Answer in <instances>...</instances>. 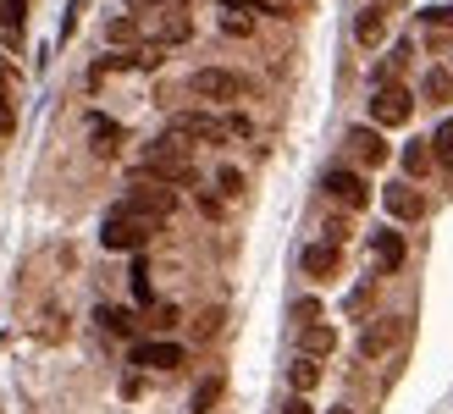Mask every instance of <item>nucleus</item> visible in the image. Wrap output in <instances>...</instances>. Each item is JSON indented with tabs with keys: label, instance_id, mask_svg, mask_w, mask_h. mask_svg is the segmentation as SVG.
Returning <instances> with one entry per match:
<instances>
[{
	"label": "nucleus",
	"instance_id": "40",
	"mask_svg": "<svg viewBox=\"0 0 453 414\" xmlns=\"http://www.w3.org/2000/svg\"><path fill=\"white\" fill-rule=\"evenodd\" d=\"M271 6H282V0H271Z\"/></svg>",
	"mask_w": 453,
	"mask_h": 414
},
{
	"label": "nucleus",
	"instance_id": "38",
	"mask_svg": "<svg viewBox=\"0 0 453 414\" xmlns=\"http://www.w3.org/2000/svg\"><path fill=\"white\" fill-rule=\"evenodd\" d=\"M332 414H354V409H343V403H337V409H332Z\"/></svg>",
	"mask_w": 453,
	"mask_h": 414
},
{
	"label": "nucleus",
	"instance_id": "25",
	"mask_svg": "<svg viewBox=\"0 0 453 414\" xmlns=\"http://www.w3.org/2000/svg\"><path fill=\"white\" fill-rule=\"evenodd\" d=\"M343 310H349V315H365V310H371V282H359V288L343 298Z\"/></svg>",
	"mask_w": 453,
	"mask_h": 414
},
{
	"label": "nucleus",
	"instance_id": "33",
	"mask_svg": "<svg viewBox=\"0 0 453 414\" xmlns=\"http://www.w3.org/2000/svg\"><path fill=\"white\" fill-rule=\"evenodd\" d=\"M155 326H161V332H166V326H177V310H172V304H161V310H155Z\"/></svg>",
	"mask_w": 453,
	"mask_h": 414
},
{
	"label": "nucleus",
	"instance_id": "24",
	"mask_svg": "<svg viewBox=\"0 0 453 414\" xmlns=\"http://www.w3.org/2000/svg\"><path fill=\"white\" fill-rule=\"evenodd\" d=\"M105 39H111V44H133V39H139V22H133V17L105 22Z\"/></svg>",
	"mask_w": 453,
	"mask_h": 414
},
{
	"label": "nucleus",
	"instance_id": "9",
	"mask_svg": "<svg viewBox=\"0 0 453 414\" xmlns=\"http://www.w3.org/2000/svg\"><path fill=\"white\" fill-rule=\"evenodd\" d=\"M381 204H388V216H398V221H420V216H426V199L410 188V182H398V188H381Z\"/></svg>",
	"mask_w": 453,
	"mask_h": 414
},
{
	"label": "nucleus",
	"instance_id": "17",
	"mask_svg": "<svg viewBox=\"0 0 453 414\" xmlns=\"http://www.w3.org/2000/svg\"><path fill=\"white\" fill-rule=\"evenodd\" d=\"M288 381H293V393H299V398H304V393H310V387H315V381H321V364H315V359H304V354H299V359H293V371H288Z\"/></svg>",
	"mask_w": 453,
	"mask_h": 414
},
{
	"label": "nucleus",
	"instance_id": "30",
	"mask_svg": "<svg viewBox=\"0 0 453 414\" xmlns=\"http://www.w3.org/2000/svg\"><path fill=\"white\" fill-rule=\"evenodd\" d=\"M133 293H139L144 298V304H150V265L139 260V265H133Z\"/></svg>",
	"mask_w": 453,
	"mask_h": 414
},
{
	"label": "nucleus",
	"instance_id": "5",
	"mask_svg": "<svg viewBox=\"0 0 453 414\" xmlns=\"http://www.w3.org/2000/svg\"><path fill=\"white\" fill-rule=\"evenodd\" d=\"M188 88H194L199 100H216V105H226V100H238L249 83H243L238 73H226V66H199V73L188 78Z\"/></svg>",
	"mask_w": 453,
	"mask_h": 414
},
{
	"label": "nucleus",
	"instance_id": "20",
	"mask_svg": "<svg viewBox=\"0 0 453 414\" xmlns=\"http://www.w3.org/2000/svg\"><path fill=\"white\" fill-rule=\"evenodd\" d=\"M88 133H95V150H100V155H111V150H117V138H122V127H117V122H105V117L88 122Z\"/></svg>",
	"mask_w": 453,
	"mask_h": 414
},
{
	"label": "nucleus",
	"instance_id": "16",
	"mask_svg": "<svg viewBox=\"0 0 453 414\" xmlns=\"http://www.w3.org/2000/svg\"><path fill=\"white\" fill-rule=\"evenodd\" d=\"M381 34H388V12H381V6L359 12V22H354V39H359V44H381Z\"/></svg>",
	"mask_w": 453,
	"mask_h": 414
},
{
	"label": "nucleus",
	"instance_id": "3",
	"mask_svg": "<svg viewBox=\"0 0 453 414\" xmlns=\"http://www.w3.org/2000/svg\"><path fill=\"white\" fill-rule=\"evenodd\" d=\"M150 233H155V221H144V216H127L122 204L105 216V226H100V243L105 249H144L150 243Z\"/></svg>",
	"mask_w": 453,
	"mask_h": 414
},
{
	"label": "nucleus",
	"instance_id": "4",
	"mask_svg": "<svg viewBox=\"0 0 453 414\" xmlns=\"http://www.w3.org/2000/svg\"><path fill=\"white\" fill-rule=\"evenodd\" d=\"M122 211H127V216H144V221L161 226V221L177 211V194H172V188H161V182H139V188L122 199Z\"/></svg>",
	"mask_w": 453,
	"mask_h": 414
},
{
	"label": "nucleus",
	"instance_id": "26",
	"mask_svg": "<svg viewBox=\"0 0 453 414\" xmlns=\"http://www.w3.org/2000/svg\"><path fill=\"white\" fill-rule=\"evenodd\" d=\"M216 182H221V194H233V199L243 194V172H238V166H221V172H216Z\"/></svg>",
	"mask_w": 453,
	"mask_h": 414
},
{
	"label": "nucleus",
	"instance_id": "2",
	"mask_svg": "<svg viewBox=\"0 0 453 414\" xmlns=\"http://www.w3.org/2000/svg\"><path fill=\"white\" fill-rule=\"evenodd\" d=\"M166 138H177V144H221L226 138V122H216V117H205V111H177V117L166 122Z\"/></svg>",
	"mask_w": 453,
	"mask_h": 414
},
{
	"label": "nucleus",
	"instance_id": "18",
	"mask_svg": "<svg viewBox=\"0 0 453 414\" xmlns=\"http://www.w3.org/2000/svg\"><path fill=\"white\" fill-rule=\"evenodd\" d=\"M221 387H226L221 376H205V381L194 387V398H188V409H194V414H205V409H216V403H221Z\"/></svg>",
	"mask_w": 453,
	"mask_h": 414
},
{
	"label": "nucleus",
	"instance_id": "23",
	"mask_svg": "<svg viewBox=\"0 0 453 414\" xmlns=\"http://www.w3.org/2000/svg\"><path fill=\"white\" fill-rule=\"evenodd\" d=\"M95 320H100L105 332H117V337H127V332H133V315H127V310H111V304H100V315H95Z\"/></svg>",
	"mask_w": 453,
	"mask_h": 414
},
{
	"label": "nucleus",
	"instance_id": "8",
	"mask_svg": "<svg viewBox=\"0 0 453 414\" xmlns=\"http://www.w3.org/2000/svg\"><path fill=\"white\" fill-rule=\"evenodd\" d=\"M133 364H139V371H177V364H183V349H177V342H139V349H133Z\"/></svg>",
	"mask_w": 453,
	"mask_h": 414
},
{
	"label": "nucleus",
	"instance_id": "29",
	"mask_svg": "<svg viewBox=\"0 0 453 414\" xmlns=\"http://www.w3.org/2000/svg\"><path fill=\"white\" fill-rule=\"evenodd\" d=\"M17 127V105H12V95L0 88V133H12Z\"/></svg>",
	"mask_w": 453,
	"mask_h": 414
},
{
	"label": "nucleus",
	"instance_id": "31",
	"mask_svg": "<svg viewBox=\"0 0 453 414\" xmlns=\"http://www.w3.org/2000/svg\"><path fill=\"white\" fill-rule=\"evenodd\" d=\"M221 28H226V34H238V39H243L249 28H255V22H249V17H238V12H226V17H221Z\"/></svg>",
	"mask_w": 453,
	"mask_h": 414
},
{
	"label": "nucleus",
	"instance_id": "14",
	"mask_svg": "<svg viewBox=\"0 0 453 414\" xmlns=\"http://www.w3.org/2000/svg\"><path fill=\"white\" fill-rule=\"evenodd\" d=\"M371 255H376L381 271H398V265H403V238H398V233H376V238H371Z\"/></svg>",
	"mask_w": 453,
	"mask_h": 414
},
{
	"label": "nucleus",
	"instance_id": "13",
	"mask_svg": "<svg viewBox=\"0 0 453 414\" xmlns=\"http://www.w3.org/2000/svg\"><path fill=\"white\" fill-rule=\"evenodd\" d=\"M194 34V22H188V12L183 6H172L161 22H155V44H161V50H166V44H183Z\"/></svg>",
	"mask_w": 453,
	"mask_h": 414
},
{
	"label": "nucleus",
	"instance_id": "28",
	"mask_svg": "<svg viewBox=\"0 0 453 414\" xmlns=\"http://www.w3.org/2000/svg\"><path fill=\"white\" fill-rule=\"evenodd\" d=\"M426 160H432V150H426V144H410V150H403V166H410V172H426Z\"/></svg>",
	"mask_w": 453,
	"mask_h": 414
},
{
	"label": "nucleus",
	"instance_id": "6",
	"mask_svg": "<svg viewBox=\"0 0 453 414\" xmlns=\"http://www.w3.org/2000/svg\"><path fill=\"white\" fill-rule=\"evenodd\" d=\"M410 117H415V100H410V88H398V83L376 88V100H371V122H376V127H403Z\"/></svg>",
	"mask_w": 453,
	"mask_h": 414
},
{
	"label": "nucleus",
	"instance_id": "22",
	"mask_svg": "<svg viewBox=\"0 0 453 414\" xmlns=\"http://www.w3.org/2000/svg\"><path fill=\"white\" fill-rule=\"evenodd\" d=\"M432 155H437V160H442V166L453 172V117H448V122H442V127L432 133Z\"/></svg>",
	"mask_w": 453,
	"mask_h": 414
},
{
	"label": "nucleus",
	"instance_id": "1",
	"mask_svg": "<svg viewBox=\"0 0 453 414\" xmlns=\"http://www.w3.org/2000/svg\"><path fill=\"white\" fill-rule=\"evenodd\" d=\"M139 177L161 182V188H188L199 172H194V160H188V150L177 144V138H155V144L139 155Z\"/></svg>",
	"mask_w": 453,
	"mask_h": 414
},
{
	"label": "nucleus",
	"instance_id": "36",
	"mask_svg": "<svg viewBox=\"0 0 453 414\" xmlns=\"http://www.w3.org/2000/svg\"><path fill=\"white\" fill-rule=\"evenodd\" d=\"M6 83H12V66H6V61H0V88H6Z\"/></svg>",
	"mask_w": 453,
	"mask_h": 414
},
{
	"label": "nucleus",
	"instance_id": "34",
	"mask_svg": "<svg viewBox=\"0 0 453 414\" xmlns=\"http://www.w3.org/2000/svg\"><path fill=\"white\" fill-rule=\"evenodd\" d=\"M282 414H310V403H304V398H299V393H293V398H288V403H282Z\"/></svg>",
	"mask_w": 453,
	"mask_h": 414
},
{
	"label": "nucleus",
	"instance_id": "21",
	"mask_svg": "<svg viewBox=\"0 0 453 414\" xmlns=\"http://www.w3.org/2000/svg\"><path fill=\"white\" fill-rule=\"evenodd\" d=\"M453 95V66H437V73H426V100H448Z\"/></svg>",
	"mask_w": 453,
	"mask_h": 414
},
{
	"label": "nucleus",
	"instance_id": "35",
	"mask_svg": "<svg viewBox=\"0 0 453 414\" xmlns=\"http://www.w3.org/2000/svg\"><path fill=\"white\" fill-rule=\"evenodd\" d=\"M426 22H453V6H432V12H426Z\"/></svg>",
	"mask_w": 453,
	"mask_h": 414
},
{
	"label": "nucleus",
	"instance_id": "39",
	"mask_svg": "<svg viewBox=\"0 0 453 414\" xmlns=\"http://www.w3.org/2000/svg\"><path fill=\"white\" fill-rule=\"evenodd\" d=\"M166 6H183V0H166Z\"/></svg>",
	"mask_w": 453,
	"mask_h": 414
},
{
	"label": "nucleus",
	"instance_id": "27",
	"mask_svg": "<svg viewBox=\"0 0 453 414\" xmlns=\"http://www.w3.org/2000/svg\"><path fill=\"white\" fill-rule=\"evenodd\" d=\"M315 315H321L315 298H299V304H293V320H299V326H315Z\"/></svg>",
	"mask_w": 453,
	"mask_h": 414
},
{
	"label": "nucleus",
	"instance_id": "10",
	"mask_svg": "<svg viewBox=\"0 0 453 414\" xmlns=\"http://www.w3.org/2000/svg\"><path fill=\"white\" fill-rule=\"evenodd\" d=\"M398 337H403V320H376V326H365V337H359V354H365V359H381Z\"/></svg>",
	"mask_w": 453,
	"mask_h": 414
},
{
	"label": "nucleus",
	"instance_id": "7",
	"mask_svg": "<svg viewBox=\"0 0 453 414\" xmlns=\"http://www.w3.org/2000/svg\"><path fill=\"white\" fill-rule=\"evenodd\" d=\"M321 188H326L337 204H349V211H365V204H371L365 177H359V172H343V166H332V172L321 177Z\"/></svg>",
	"mask_w": 453,
	"mask_h": 414
},
{
	"label": "nucleus",
	"instance_id": "11",
	"mask_svg": "<svg viewBox=\"0 0 453 414\" xmlns=\"http://www.w3.org/2000/svg\"><path fill=\"white\" fill-rule=\"evenodd\" d=\"M349 150L365 160V166H381L388 160V144H381V127H354L349 133Z\"/></svg>",
	"mask_w": 453,
	"mask_h": 414
},
{
	"label": "nucleus",
	"instance_id": "12",
	"mask_svg": "<svg viewBox=\"0 0 453 414\" xmlns=\"http://www.w3.org/2000/svg\"><path fill=\"white\" fill-rule=\"evenodd\" d=\"M299 265H304V276H315V282H326V276L337 271V243H310L304 255H299Z\"/></svg>",
	"mask_w": 453,
	"mask_h": 414
},
{
	"label": "nucleus",
	"instance_id": "32",
	"mask_svg": "<svg viewBox=\"0 0 453 414\" xmlns=\"http://www.w3.org/2000/svg\"><path fill=\"white\" fill-rule=\"evenodd\" d=\"M226 133H238V138H249V133H255V122H249V117H226Z\"/></svg>",
	"mask_w": 453,
	"mask_h": 414
},
{
	"label": "nucleus",
	"instance_id": "37",
	"mask_svg": "<svg viewBox=\"0 0 453 414\" xmlns=\"http://www.w3.org/2000/svg\"><path fill=\"white\" fill-rule=\"evenodd\" d=\"M0 6H17V12H28V0H0Z\"/></svg>",
	"mask_w": 453,
	"mask_h": 414
},
{
	"label": "nucleus",
	"instance_id": "19",
	"mask_svg": "<svg viewBox=\"0 0 453 414\" xmlns=\"http://www.w3.org/2000/svg\"><path fill=\"white\" fill-rule=\"evenodd\" d=\"M0 44H12V50L22 44V12L17 6H0Z\"/></svg>",
	"mask_w": 453,
	"mask_h": 414
},
{
	"label": "nucleus",
	"instance_id": "15",
	"mask_svg": "<svg viewBox=\"0 0 453 414\" xmlns=\"http://www.w3.org/2000/svg\"><path fill=\"white\" fill-rule=\"evenodd\" d=\"M299 349H304V359L332 354V349H337V332H332V326H299Z\"/></svg>",
	"mask_w": 453,
	"mask_h": 414
}]
</instances>
